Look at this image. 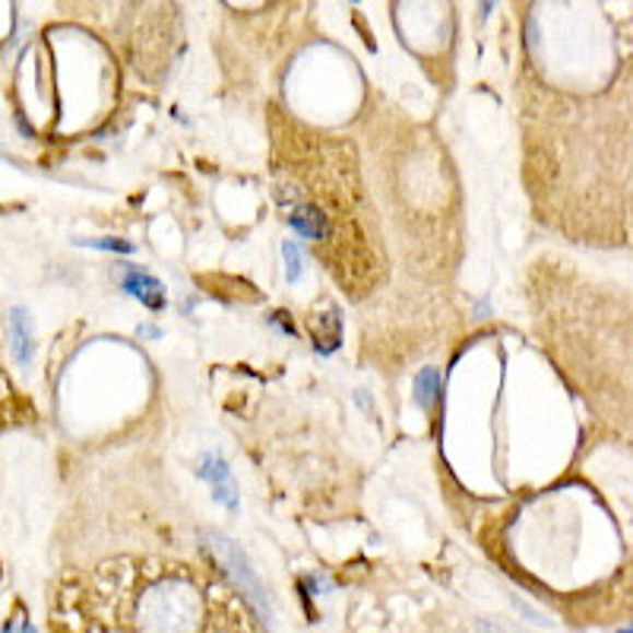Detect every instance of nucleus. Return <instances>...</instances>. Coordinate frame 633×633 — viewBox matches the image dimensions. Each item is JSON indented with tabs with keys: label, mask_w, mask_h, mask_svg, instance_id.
<instances>
[{
	"label": "nucleus",
	"mask_w": 633,
	"mask_h": 633,
	"mask_svg": "<svg viewBox=\"0 0 633 633\" xmlns=\"http://www.w3.org/2000/svg\"><path fill=\"white\" fill-rule=\"evenodd\" d=\"M282 254H285V263H289V279L295 282L302 276V250H298V244L285 242Z\"/></svg>",
	"instance_id": "6e6552de"
},
{
	"label": "nucleus",
	"mask_w": 633,
	"mask_h": 633,
	"mask_svg": "<svg viewBox=\"0 0 633 633\" xmlns=\"http://www.w3.org/2000/svg\"><path fill=\"white\" fill-rule=\"evenodd\" d=\"M124 292H130L133 298H140V302L152 307V310H159V307H165V289H162V282H155L152 276L140 270H127L124 276Z\"/></svg>",
	"instance_id": "39448f33"
},
{
	"label": "nucleus",
	"mask_w": 633,
	"mask_h": 633,
	"mask_svg": "<svg viewBox=\"0 0 633 633\" xmlns=\"http://www.w3.org/2000/svg\"><path fill=\"white\" fill-rule=\"evenodd\" d=\"M491 3H494V0H484V13H488V10H491Z\"/></svg>",
	"instance_id": "1a4fd4ad"
},
{
	"label": "nucleus",
	"mask_w": 633,
	"mask_h": 633,
	"mask_svg": "<svg viewBox=\"0 0 633 633\" xmlns=\"http://www.w3.org/2000/svg\"><path fill=\"white\" fill-rule=\"evenodd\" d=\"M203 476L212 482V491H215V497L225 504V507H235V482H232V472H228V466L219 459V456H210L207 462H203Z\"/></svg>",
	"instance_id": "423d86ee"
},
{
	"label": "nucleus",
	"mask_w": 633,
	"mask_h": 633,
	"mask_svg": "<svg viewBox=\"0 0 633 633\" xmlns=\"http://www.w3.org/2000/svg\"><path fill=\"white\" fill-rule=\"evenodd\" d=\"M10 339H13V359L26 364L32 362V352H35V342H32V317L26 307H13L10 310Z\"/></svg>",
	"instance_id": "20e7f679"
},
{
	"label": "nucleus",
	"mask_w": 633,
	"mask_h": 633,
	"mask_svg": "<svg viewBox=\"0 0 633 633\" xmlns=\"http://www.w3.org/2000/svg\"><path fill=\"white\" fill-rule=\"evenodd\" d=\"M210 542H212V551H215V558H219V564H222V567H228V576L235 579V586L242 589L244 599L257 605V611H260V614H267V602H263L260 583H257V576H254L250 567H247V561H244L242 551H238L232 542L219 539V536H210Z\"/></svg>",
	"instance_id": "7ed1b4c3"
},
{
	"label": "nucleus",
	"mask_w": 633,
	"mask_h": 633,
	"mask_svg": "<svg viewBox=\"0 0 633 633\" xmlns=\"http://www.w3.org/2000/svg\"><path fill=\"white\" fill-rule=\"evenodd\" d=\"M415 392H419V406H422V409L434 406V399H437V392H441V380H437V371H434V367H424L422 374H419Z\"/></svg>",
	"instance_id": "0eeeda50"
},
{
	"label": "nucleus",
	"mask_w": 633,
	"mask_h": 633,
	"mask_svg": "<svg viewBox=\"0 0 633 633\" xmlns=\"http://www.w3.org/2000/svg\"><path fill=\"white\" fill-rule=\"evenodd\" d=\"M140 589L127 586V596H115L118 608L108 614V628L130 631H210L203 624L215 618V599H235V593L222 583H197L190 567H162V571H133Z\"/></svg>",
	"instance_id": "f03ea898"
},
{
	"label": "nucleus",
	"mask_w": 633,
	"mask_h": 633,
	"mask_svg": "<svg viewBox=\"0 0 633 633\" xmlns=\"http://www.w3.org/2000/svg\"><path fill=\"white\" fill-rule=\"evenodd\" d=\"M519 130L536 215L633 247V0H513Z\"/></svg>",
	"instance_id": "f257e3e1"
}]
</instances>
